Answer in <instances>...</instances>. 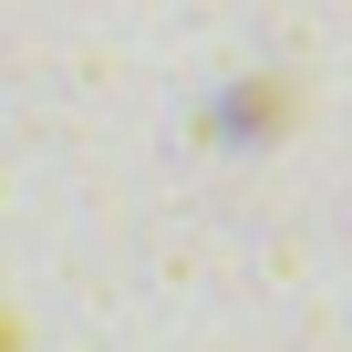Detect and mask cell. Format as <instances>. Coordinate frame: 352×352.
<instances>
[{
  "instance_id": "1",
  "label": "cell",
  "mask_w": 352,
  "mask_h": 352,
  "mask_svg": "<svg viewBox=\"0 0 352 352\" xmlns=\"http://www.w3.org/2000/svg\"><path fill=\"white\" fill-rule=\"evenodd\" d=\"M0 352H21V342H11V321H0Z\"/></svg>"
}]
</instances>
